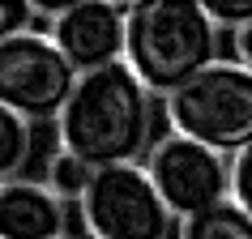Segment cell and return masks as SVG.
<instances>
[{"instance_id": "obj_5", "label": "cell", "mask_w": 252, "mask_h": 239, "mask_svg": "<svg viewBox=\"0 0 252 239\" xmlns=\"http://www.w3.org/2000/svg\"><path fill=\"white\" fill-rule=\"evenodd\" d=\"M77 68L52 43V34H17L0 43V107L26 124H56L77 90Z\"/></svg>"}, {"instance_id": "obj_4", "label": "cell", "mask_w": 252, "mask_h": 239, "mask_svg": "<svg viewBox=\"0 0 252 239\" xmlns=\"http://www.w3.org/2000/svg\"><path fill=\"white\" fill-rule=\"evenodd\" d=\"M81 222L90 239H171L180 218L167 209L146 162L94 171L90 192L81 197Z\"/></svg>"}, {"instance_id": "obj_12", "label": "cell", "mask_w": 252, "mask_h": 239, "mask_svg": "<svg viewBox=\"0 0 252 239\" xmlns=\"http://www.w3.org/2000/svg\"><path fill=\"white\" fill-rule=\"evenodd\" d=\"M231 201L252 218V146H244L231 158Z\"/></svg>"}, {"instance_id": "obj_1", "label": "cell", "mask_w": 252, "mask_h": 239, "mask_svg": "<svg viewBox=\"0 0 252 239\" xmlns=\"http://www.w3.org/2000/svg\"><path fill=\"white\" fill-rule=\"evenodd\" d=\"M60 149L94 171L146 162L154 149V94L128 64L81 73L64 116L56 120Z\"/></svg>"}, {"instance_id": "obj_11", "label": "cell", "mask_w": 252, "mask_h": 239, "mask_svg": "<svg viewBox=\"0 0 252 239\" xmlns=\"http://www.w3.org/2000/svg\"><path fill=\"white\" fill-rule=\"evenodd\" d=\"M94 184V167H86L81 158H73L68 149H56L52 158H47V188H52L60 201H77L90 192Z\"/></svg>"}, {"instance_id": "obj_6", "label": "cell", "mask_w": 252, "mask_h": 239, "mask_svg": "<svg viewBox=\"0 0 252 239\" xmlns=\"http://www.w3.org/2000/svg\"><path fill=\"white\" fill-rule=\"evenodd\" d=\"M146 171L180 222L231 201V158H222V154H214V149L197 146L180 133H167L154 141V149L146 154Z\"/></svg>"}, {"instance_id": "obj_14", "label": "cell", "mask_w": 252, "mask_h": 239, "mask_svg": "<svg viewBox=\"0 0 252 239\" xmlns=\"http://www.w3.org/2000/svg\"><path fill=\"white\" fill-rule=\"evenodd\" d=\"M30 17H34V4H30V0H4V4H0V43L26 34Z\"/></svg>"}, {"instance_id": "obj_10", "label": "cell", "mask_w": 252, "mask_h": 239, "mask_svg": "<svg viewBox=\"0 0 252 239\" xmlns=\"http://www.w3.org/2000/svg\"><path fill=\"white\" fill-rule=\"evenodd\" d=\"M30 154H34V128L17 111L0 107V184L4 179H22Z\"/></svg>"}, {"instance_id": "obj_7", "label": "cell", "mask_w": 252, "mask_h": 239, "mask_svg": "<svg viewBox=\"0 0 252 239\" xmlns=\"http://www.w3.org/2000/svg\"><path fill=\"white\" fill-rule=\"evenodd\" d=\"M52 13V43L77 73L124 64L128 47V4L116 0H77V4H34Z\"/></svg>"}, {"instance_id": "obj_13", "label": "cell", "mask_w": 252, "mask_h": 239, "mask_svg": "<svg viewBox=\"0 0 252 239\" xmlns=\"http://www.w3.org/2000/svg\"><path fill=\"white\" fill-rule=\"evenodd\" d=\"M205 13L214 17V26L222 30V26H231V30H244V26H252V0H210L205 4Z\"/></svg>"}, {"instance_id": "obj_8", "label": "cell", "mask_w": 252, "mask_h": 239, "mask_svg": "<svg viewBox=\"0 0 252 239\" xmlns=\"http://www.w3.org/2000/svg\"><path fill=\"white\" fill-rule=\"evenodd\" d=\"M0 239H64V201L47 184H0Z\"/></svg>"}, {"instance_id": "obj_2", "label": "cell", "mask_w": 252, "mask_h": 239, "mask_svg": "<svg viewBox=\"0 0 252 239\" xmlns=\"http://www.w3.org/2000/svg\"><path fill=\"white\" fill-rule=\"evenodd\" d=\"M218 26L192 0H141L128 4L124 64L150 94L171 98L210 64H218Z\"/></svg>"}, {"instance_id": "obj_15", "label": "cell", "mask_w": 252, "mask_h": 239, "mask_svg": "<svg viewBox=\"0 0 252 239\" xmlns=\"http://www.w3.org/2000/svg\"><path fill=\"white\" fill-rule=\"evenodd\" d=\"M235 60H239L244 68H252V26L235 30Z\"/></svg>"}, {"instance_id": "obj_3", "label": "cell", "mask_w": 252, "mask_h": 239, "mask_svg": "<svg viewBox=\"0 0 252 239\" xmlns=\"http://www.w3.org/2000/svg\"><path fill=\"white\" fill-rule=\"evenodd\" d=\"M167 120L171 133L222 158H235L244 146H252V68H244L239 60L210 64L167 98Z\"/></svg>"}, {"instance_id": "obj_9", "label": "cell", "mask_w": 252, "mask_h": 239, "mask_svg": "<svg viewBox=\"0 0 252 239\" xmlns=\"http://www.w3.org/2000/svg\"><path fill=\"white\" fill-rule=\"evenodd\" d=\"M175 239H252V218L239 209L235 201H222V205L180 222Z\"/></svg>"}]
</instances>
